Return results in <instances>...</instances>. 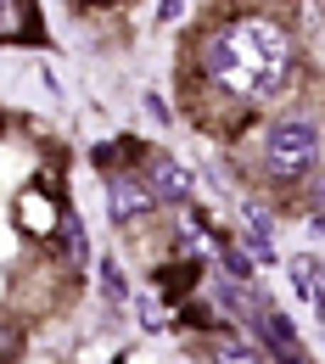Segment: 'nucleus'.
I'll use <instances>...</instances> for the list:
<instances>
[{
	"mask_svg": "<svg viewBox=\"0 0 325 364\" xmlns=\"http://www.w3.org/2000/svg\"><path fill=\"white\" fill-rule=\"evenodd\" d=\"M213 364H264V353L252 342H235V336H219L213 342Z\"/></svg>",
	"mask_w": 325,
	"mask_h": 364,
	"instance_id": "1a4fd4ad",
	"label": "nucleus"
},
{
	"mask_svg": "<svg viewBox=\"0 0 325 364\" xmlns=\"http://www.w3.org/2000/svg\"><path fill=\"white\" fill-rule=\"evenodd\" d=\"M314 157H320V129L309 118H280L264 140V163L275 180H303L314 168Z\"/></svg>",
	"mask_w": 325,
	"mask_h": 364,
	"instance_id": "f03ea898",
	"label": "nucleus"
},
{
	"mask_svg": "<svg viewBox=\"0 0 325 364\" xmlns=\"http://www.w3.org/2000/svg\"><path fill=\"white\" fill-rule=\"evenodd\" d=\"M62 235H68V258H73V264H85V230H79V219H73V213L62 219Z\"/></svg>",
	"mask_w": 325,
	"mask_h": 364,
	"instance_id": "9d476101",
	"label": "nucleus"
},
{
	"mask_svg": "<svg viewBox=\"0 0 325 364\" xmlns=\"http://www.w3.org/2000/svg\"><path fill=\"white\" fill-rule=\"evenodd\" d=\"M146 180H151V191H157V202H169V208H180V202H191V168L186 163H180V157H169V151H157V157H151V174H146Z\"/></svg>",
	"mask_w": 325,
	"mask_h": 364,
	"instance_id": "39448f33",
	"label": "nucleus"
},
{
	"mask_svg": "<svg viewBox=\"0 0 325 364\" xmlns=\"http://www.w3.org/2000/svg\"><path fill=\"white\" fill-rule=\"evenodd\" d=\"M252 319H258V336H264V348H270L280 364H314V359H309V348L297 342V331H292V319H286V314H270V309H258Z\"/></svg>",
	"mask_w": 325,
	"mask_h": 364,
	"instance_id": "20e7f679",
	"label": "nucleus"
},
{
	"mask_svg": "<svg viewBox=\"0 0 325 364\" xmlns=\"http://www.w3.org/2000/svg\"><path fill=\"white\" fill-rule=\"evenodd\" d=\"M157 11H163V23H174V17H180V0H163Z\"/></svg>",
	"mask_w": 325,
	"mask_h": 364,
	"instance_id": "4468645a",
	"label": "nucleus"
},
{
	"mask_svg": "<svg viewBox=\"0 0 325 364\" xmlns=\"http://www.w3.org/2000/svg\"><path fill=\"white\" fill-rule=\"evenodd\" d=\"M107 202H112V219H118V225H135V219H146V213L157 208V191H151L146 174H112Z\"/></svg>",
	"mask_w": 325,
	"mask_h": 364,
	"instance_id": "7ed1b4c3",
	"label": "nucleus"
},
{
	"mask_svg": "<svg viewBox=\"0 0 325 364\" xmlns=\"http://www.w3.org/2000/svg\"><path fill=\"white\" fill-rule=\"evenodd\" d=\"M286 269H292V286L314 303V314H325V264H320V258H309V252H297Z\"/></svg>",
	"mask_w": 325,
	"mask_h": 364,
	"instance_id": "0eeeda50",
	"label": "nucleus"
},
{
	"mask_svg": "<svg viewBox=\"0 0 325 364\" xmlns=\"http://www.w3.org/2000/svg\"><path fill=\"white\" fill-rule=\"evenodd\" d=\"M0 348H11V353H17V331H6V325H0Z\"/></svg>",
	"mask_w": 325,
	"mask_h": 364,
	"instance_id": "2eb2a0df",
	"label": "nucleus"
},
{
	"mask_svg": "<svg viewBox=\"0 0 325 364\" xmlns=\"http://www.w3.org/2000/svg\"><path fill=\"white\" fill-rule=\"evenodd\" d=\"M0 40H40L34 0H0Z\"/></svg>",
	"mask_w": 325,
	"mask_h": 364,
	"instance_id": "6e6552de",
	"label": "nucleus"
},
{
	"mask_svg": "<svg viewBox=\"0 0 325 364\" xmlns=\"http://www.w3.org/2000/svg\"><path fill=\"white\" fill-rule=\"evenodd\" d=\"M180 252H208V235L196 225H180Z\"/></svg>",
	"mask_w": 325,
	"mask_h": 364,
	"instance_id": "f8f14e48",
	"label": "nucleus"
},
{
	"mask_svg": "<svg viewBox=\"0 0 325 364\" xmlns=\"http://www.w3.org/2000/svg\"><path fill=\"white\" fill-rule=\"evenodd\" d=\"M225 264H230V269H235V280H252V258H247V252H241L235 241H230V247H225Z\"/></svg>",
	"mask_w": 325,
	"mask_h": 364,
	"instance_id": "9b49d317",
	"label": "nucleus"
},
{
	"mask_svg": "<svg viewBox=\"0 0 325 364\" xmlns=\"http://www.w3.org/2000/svg\"><path fill=\"white\" fill-rule=\"evenodd\" d=\"M314 213H325V180L314 185Z\"/></svg>",
	"mask_w": 325,
	"mask_h": 364,
	"instance_id": "dca6fc26",
	"label": "nucleus"
},
{
	"mask_svg": "<svg viewBox=\"0 0 325 364\" xmlns=\"http://www.w3.org/2000/svg\"><path fill=\"white\" fill-rule=\"evenodd\" d=\"M202 73L225 95L264 101V95H275L280 85H286V73H292V40L280 34L275 23H264V17L225 23L219 34L202 40Z\"/></svg>",
	"mask_w": 325,
	"mask_h": 364,
	"instance_id": "f257e3e1",
	"label": "nucleus"
},
{
	"mask_svg": "<svg viewBox=\"0 0 325 364\" xmlns=\"http://www.w3.org/2000/svg\"><path fill=\"white\" fill-rule=\"evenodd\" d=\"M101 286H107L112 297H124V280H118V264H112V258H101Z\"/></svg>",
	"mask_w": 325,
	"mask_h": 364,
	"instance_id": "ddd939ff",
	"label": "nucleus"
},
{
	"mask_svg": "<svg viewBox=\"0 0 325 364\" xmlns=\"http://www.w3.org/2000/svg\"><path fill=\"white\" fill-rule=\"evenodd\" d=\"M235 219H241V235H247V252H252V258H275V235H270L275 219H270L258 202H241Z\"/></svg>",
	"mask_w": 325,
	"mask_h": 364,
	"instance_id": "423d86ee",
	"label": "nucleus"
}]
</instances>
